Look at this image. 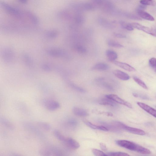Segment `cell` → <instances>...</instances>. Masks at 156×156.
<instances>
[{
    "instance_id": "f35d334b",
    "label": "cell",
    "mask_w": 156,
    "mask_h": 156,
    "mask_svg": "<svg viewBox=\"0 0 156 156\" xmlns=\"http://www.w3.org/2000/svg\"><path fill=\"white\" fill-rule=\"evenodd\" d=\"M100 148L103 151H107V149L105 144L103 143H100Z\"/></svg>"
},
{
    "instance_id": "52a82bcc",
    "label": "cell",
    "mask_w": 156,
    "mask_h": 156,
    "mask_svg": "<svg viewBox=\"0 0 156 156\" xmlns=\"http://www.w3.org/2000/svg\"><path fill=\"white\" fill-rule=\"evenodd\" d=\"M63 143L74 149H77L80 147L79 144L75 140L71 138L66 137Z\"/></svg>"
},
{
    "instance_id": "8992f818",
    "label": "cell",
    "mask_w": 156,
    "mask_h": 156,
    "mask_svg": "<svg viewBox=\"0 0 156 156\" xmlns=\"http://www.w3.org/2000/svg\"><path fill=\"white\" fill-rule=\"evenodd\" d=\"M121 128L131 133L140 135H145V132L143 130L130 127L122 123Z\"/></svg>"
},
{
    "instance_id": "44dd1931",
    "label": "cell",
    "mask_w": 156,
    "mask_h": 156,
    "mask_svg": "<svg viewBox=\"0 0 156 156\" xmlns=\"http://www.w3.org/2000/svg\"><path fill=\"white\" fill-rule=\"evenodd\" d=\"M133 79L135 81V82L136 83H137L140 86H141L145 89H148V88L147 86L145 83V82L143 81L141 79L138 78L135 76L133 77Z\"/></svg>"
},
{
    "instance_id": "74e56055",
    "label": "cell",
    "mask_w": 156,
    "mask_h": 156,
    "mask_svg": "<svg viewBox=\"0 0 156 156\" xmlns=\"http://www.w3.org/2000/svg\"><path fill=\"white\" fill-rule=\"evenodd\" d=\"M114 36L116 37L120 38H125L126 37V35L120 33H115L114 34Z\"/></svg>"
},
{
    "instance_id": "ba28073f",
    "label": "cell",
    "mask_w": 156,
    "mask_h": 156,
    "mask_svg": "<svg viewBox=\"0 0 156 156\" xmlns=\"http://www.w3.org/2000/svg\"><path fill=\"white\" fill-rule=\"evenodd\" d=\"M113 62L116 65L126 71L129 72H135L136 71L135 68L127 64L117 61Z\"/></svg>"
},
{
    "instance_id": "3957f363",
    "label": "cell",
    "mask_w": 156,
    "mask_h": 156,
    "mask_svg": "<svg viewBox=\"0 0 156 156\" xmlns=\"http://www.w3.org/2000/svg\"><path fill=\"white\" fill-rule=\"evenodd\" d=\"M131 24L134 28L142 31L143 32L153 37H156L155 29L144 26L137 23H131Z\"/></svg>"
},
{
    "instance_id": "d590c367",
    "label": "cell",
    "mask_w": 156,
    "mask_h": 156,
    "mask_svg": "<svg viewBox=\"0 0 156 156\" xmlns=\"http://www.w3.org/2000/svg\"><path fill=\"white\" fill-rule=\"evenodd\" d=\"M68 123L70 125L72 126H75L77 124V122L75 119H70L68 122Z\"/></svg>"
},
{
    "instance_id": "4dcf8cb0",
    "label": "cell",
    "mask_w": 156,
    "mask_h": 156,
    "mask_svg": "<svg viewBox=\"0 0 156 156\" xmlns=\"http://www.w3.org/2000/svg\"><path fill=\"white\" fill-rule=\"evenodd\" d=\"M84 122L86 125L89 128L99 130V126H96L89 121H85Z\"/></svg>"
},
{
    "instance_id": "7402d4cb",
    "label": "cell",
    "mask_w": 156,
    "mask_h": 156,
    "mask_svg": "<svg viewBox=\"0 0 156 156\" xmlns=\"http://www.w3.org/2000/svg\"><path fill=\"white\" fill-rule=\"evenodd\" d=\"M120 24L123 28L127 30L132 31L134 29V28L131 25V23L121 21L120 22Z\"/></svg>"
},
{
    "instance_id": "277c9868",
    "label": "cell",
    "mask_w": 156,
    "mask_h": 156,
    "mask_svg": "<svg viewBox=\"0 0 156 156\" xmlns=\"http://www.w3.org/2000/svg\"><path fill=\"white\" fill-rule=\"evenodd\" d=\"M106 97L112 100L115 102L123 105L130 108H132V106L131 104L129 102L121 99L116 95L109 94L107 95L106 96Z\"/></svg>"
},
{
    "instance_id": "1f68e13d",
    "label": "cell",
    "mask_w": 156,
    "mask_h": 156,
    "mask_svg": "<svg viewBox=\"0 0 156 156\" xmlns=\"http://www.w3.org/2000/svg\"><path fill=\"white\" fill-rule=\"evenodd\" d=\"M58 33L56 30H51L47 33V36L48 37L51 39L56 38L58 35Z\"/></svg>"
},
{
    "instance_id": "4fadbf2b",
    "label": "cell",
    "mask_w": 156,
    "mask_h": 156,
    "mask_svg": "<svg viewBox=\"0 0 156 156\" xmlns=\"http://www.w3.org/2000/svg\"><path fill=\"white\" fill-rule=\"evenodd\" d=\"M0 123L10 130L13 131L14 129V125L9 120L5 117L0 116Z\"/></svg>"
},
{
    "instance_id": "9c48e42d",
    "label": "cell",
    "mask_w": 156,
    "mask_h": 156,
    "mask_svg": "<svg viewBox=\"0 0 156 156\" xmlns=\"http://www.w3.org/2000/svg\"><path fill=\"white\" fill-rule=\"evenodd\" d=\"M137 104L138 106L144 110L154 117H156V113L155 110L154 109L148 105L142 103L138 102Z\"/></svg>"
},
{
    "instance_id": "ac0fdd59",
    "label": "cell",
    "mask_w": 156,
    "mask_h": 156,
    "mask_svg": "<svg viewBox=\"0 0 156 156\" xmlns=\"http://www.w3.org/2000/svg\"><path fill=\"white\" fill-rule=\"evenodd\" d=\"M100 104L104 105H108L112 107H116L117 104L114 102L106 97L101 100L99 102Z\"/></svg>"
},
{
    "instance_id": "6da1fadb",
    "label": "cell",
    "mask_w": 156,
    "mask_h": 156,
    "mask_svg": "<svg viewBox=\"0 0 156 156\" xmlns=\"http://www.w3.org/2000/svg\"><path fill=\"white\" fill-rule=\"evenodd\" d=\"M116 143L121 147L141 154H151V152L149 149L129 141L119 140L116 142Z\"/></svg>"
},
{
    "instance_id": "f546056e",
    "label": "cell",
    "mask_w": 156,
    "mask_h": 156,
    "mask_svg": "<svg viewBox=\"0 0 156 156\" xmlns=\"http://www.w3.org/2000/svg\"><path fill=\"white\" fill-rule=\"evenodd\" d=\"M93 153L95 156H107V154L104 153L103 151L100 150L93 149L92 150Z\"/></svg>"
},
{
    "instance_id": "e0dca14e",
    "label": "cell",
    "mask_w": 156,
    "mask_h": 156,
    "mask_svg": "<svg viewBox=\"0 0 156 156\" xmlns=\"http://www.w3.org/2000/svg\"><path fill=\"white\" fill-rule=\"evenodd\" d=\"M106 55L108 59L112 62L114 61L118 57L117 53L114 51L111 50H107Z\"/></svg>"
},
{
    "instance_id": "5b68a950",
    "label": "cell",
    "mask_w": 156,
    "mask_h": 156,
    "mask_svg": "<svg viewBox=\"0 0 156 156\" xmlns=\"http://www.w3.org/2000/svg\"><path fill=\"white\" fill-rule=\"evenodd\" d=\"M43 104L47 109L51 111H55L60 107L59 103L53 100H46L44 101Z\"/></svg>"
},
{
    "instance_id": "603a6c76",
    "label": "cell",
    "mask_w": 156,
    "mask_h": 156,
    "mask_svg": "<svg viewBox=\"0 0 156 156\" xmlns=\"http://www.w3.org/2000/svg\"><path fill=\"white\" fill-rule=\"evenodd\" d=\"M54 134L57 139L63 143L66 137L63 135H62V134L58 131H55L54 132Z\"/></svg>"
},
{
    "instance_id": "9a60e30c",
    "label": "cell",
    "mask_w": 156,
    "mask_h": 156,
    "mask_svg": "<svg viewBox=\"0 0 156 156\" xmlns=\"http://www.w3.org/2000/svg\"><path fill=\"white\" fill-rule=\"evenodd\" d=\"M72 111L74 114L79 116L86 117L88 115V113L86 110L77 107H74Z\"/></svg>"
},
{
    "instance_id": "d6986e66",
    "label": "cell",
    "mask_w": 156,
    "mask_h": 156,
    "mask_svg": "<svg viewBox=\"0 0 156 156\" xmlns=\"http://www.w3.org/2000/svg\"><path fill=\"white\" fill-rule=\"evenodd\" d=\"M26 15L30 20L33 23L37 24L39 22V20L37 17L33 13L30 11H27Z\"/></svg>"
},
{
    "instance_id": "8fae6325",
    "label": "cell",
    "mask_w": 156,
    "mask_h": 156,
    "mask_svg": "<svg viewBox=\"0 0 156 156\" xmlns=\"http://www.w3.org/2000/svg\"><path fill=\"white\" fill-rule=\"evenodd\" d=\"M48 54L50 56L56 57H59L64 55L65 52L60 49L53 48L49 49L47 51Z\"/></svg>"
},
{
    "instance_id": "ab89813d",
    "label": "cell",
    "mask_w": 156,
    "mask_h": 156,
    "mask_svg": "<svg viewBox=\"0 0 156 156\" xmlns=\"http://www.w3.org/2000/svg\"><path fill=\"white\" fill-rule=\"evenodd\" d=\"M21 3L23 4H26L27 3V0H18Z\"/></svg>"
},
{
    "instance_id": "d4e9b609",
    "label": "cell",
    "mask_w": 156,
    "mask_h": 156,
    "mask_svg": "<svg viewBox=\"0 0 156 156\" xmlns=\"http://www.w3.org/2000/svg\"><path fill=\"white\" fill-rule=\"evenodd\" d=\"M70 85L71 87L75 91L81 93L85 92V90L82 88L79 87L73 83H70Z\"/></svg>"
},
{
    "instance_id": "30bf717a",
    "label": "cell",
    "mask_w": 156,
    "mask_h": 156,
    "mask_svg": "<svg viewBox=\"0 0 156 156\" xmlns=\"http://www.w3.org/2000/svg\"><path fill=\"white\" fill-rule=\"evenodd\" d=\"M113 73L119 79L123 81H127L130 79V76L127 73L118 70H114Z\"/></svg>"
},
{
    "instance_id": "7c38bea8",
    "label": "cell",
    "mask_w": 156,
    "mask_h": 156,
    "mask_svg": "<svg viewBox=\"0 0 156 156\" xmlns=\"http://www.w3.org/2000/svg\"><path fill=\"white\" fill-rule=\"evenodd\" d=\"M2 56L4 59L6 61L10 62L13 59L14 53L12 50L7 49H5L2 53Z\"/></svg>"
},
{
    "instance_id": "484cf974",
    "label": "cell",
    "mask_w": 156,
    "mask_h": 156,
    "mask_svg": "<svg viewBox=\"0 0 156 156\" xmlns=\"http://www.w3.org/2000/svg\"><path fill=\"white\" fill-rule=\"evenodd\" d=\"M149 64L151 67L155 72L156 70V59L154 57L150 59L149 61Z\"/></svg>"
},
{
    "instance_id": "cb8c5ba5",
    "label": "cell",
    "mask_w": 156,
    "mask_h": 156,
    "mask_svg": "<svg viewBox=\"0 0 156 156\" xmlns=\"http://www.w3.org/2000/svg\"><path fill=\"white\" fill-rule=\"evenodd\" d=\"M140 3L144 5L154 6L155 5V2L154 0H141Z\"/></svg>"
},
{
    "instance_id": "e575fe53",
    "label": "cell",
    "mask_w": 156,
    "mask_h": 156,
    "mask_svg": "<svg viewBox=\"0 0 156 156\" xmlns=\"http://www.w3.org/2000/svg\"><path fill=\"white\" fill-rule=\"evenodd\" d=\"M133 96L136 97V98L140 97L141 98H142L144 100H148L149 99L148 97H147L146 96L142 95H139L138 94L136 93H133Z\"/></svg>"
},
{
    "instance_id": "8d00e7d4",
    "label": "cell",
    "mask_w": 156,
    "mask_h": 156,
    "mask_svg": "<svg viewBox=\"0 0 156 156\" xmlns=\"http://www.w3.org/2000/svg\"><path fill=\"white\" fill-rule=\"evenodd\" d=\"M42 68L46 72L50 71L51 70V67H50L49 65L47 64L43 65Z\"/></svg>"
},
{
    "instance_id": "ffe728a7",
    "label": "cell",
    "mask_w": 156,
    "mask_h": 156,
    "mask_svg": "<svg viewBox=\"0 0 156 156\" xmlns=\"http://www.w3.org/2000/svg\"><path fill=\"white\" fill-rule=\"evenodd\" d=\"M107 44L109 46L115 48H121L123 47L119 43L112 40H108L107 41Z\"/></svg>"
},
{
    "instance_id": "7a4b0ae2",
    "label": "cell",
    "mask_w": 156,
    "mask_h": 156,
    "mask_svg": "<svg viewBox=\"0 0 156 156\" xmlns=\"http://www.w3.org/2000/svg\"><path fill=\"white\" fill-rule=\"evenodd\" d=\"M0 6L9 14L16 17H19L20 15V13L17 9L4 1H0Z\"/></svg>"
},
{
    "instance_id": "4316f807",
    "label": "cell",
    "mask_w": 156,
    "mask_h": 156,
    "mask_svg": "<svg viewBox=\"0 0 156 156\" xmlns=\"http://www.w3.org/2000/svg\"><path fill=\"white\" fill-rule=\"evenodd\" d=\"M75 22L79 24H81L84 23V18L83 16L81 14L77 15L75 18Z\"/></svg>"
},
{
    "instance_id": "2e32d148",
    "label": "cell",
    "mask_w": 156,
    "mask_h": 156,
    "mask_svg": "<svg viewBox=\"0 0 156 156\" xmlns=\"http://www.w3.org/2000/svg\"><path fill=\"white\" fill-rule=\"evenodd\" d=\"M109 68V65L104 63H99L94 66L92 68L93 70L103 71L108 70Z\"/></svg>"
},
{
    "instance_id": "5bb4252c",
    "label": "cell",
    "mask_w": 156,
    "mask_h": 156,
    "mask_svg": "<svg viewBox=\"0 0 156 156\" xmlns=\"http://www.w3.org/2000/svg\"><path fill=\"white\" fill-rule=\"evenodd\" d=\"M137 12L139 16L142 18L151 21L154 20V18L152 16L142 10L138 9Z\"/></svg>"
},
{
    "instance_id": "836d02e7",
    "label": "cell",
    "mask_w": 156,
    "mask_h": 156,
    "mask_svg": "<svg viewBox=\"0 0 156 156\" xmlns=\"http://www.w3.org/2000/svg\"><path fill=\"white\" fill-rule=\"evenodd\" d=\"M24 60L25 63L28 66H31L32 64V59L27 55H26L24 56Z\"/></svg>"
},
{
    "instance_id": "83f0119b",
    "label": "cell",
    "mask_w": 156,
    "mask_h": 156,
    "mask_svg": "<svg viewBox=\"0 0 156 156\" xmlns=\"http://www.w3.org/2000/svg\"><path fill=\"white\" fill-rule=\"evenodd\" d=\"M110 156H129L128 154L121 152H110L107 154Z\"/></svg>"
},
{
    "instance_id": "d6a6232c",
    "label": "cell",
    "mask_w": 156,
    "mask_h": 156,
    "mask_svg": "<svg viewBox=\"0 0 156 156\" xmlns=\"http://www.w3.org/2000/svg\"><path fill=\"white\" fill-rule=\"evenodd\" d=\"M40 126L46 131H48L50 129V126L49 124L44 122H40L39 123Z\"/></svg>"
},
{
    "instance_id": "f1b7e54d",
    "label": "cell",
    "mask_w": 156,
    "mask_h": 156,
    "mask_svg": "<svg viewBox=\"0 0 156 156\" xmlns=\"http://www.w3.org/2000/svg\"><path fill=\"white\" fill-rule=\"evenodd\" d=\"M76 51L78 53L84 54L87 52V50L84 47L80 45H77L74 48Z\"/></svg>"
}]
</instances>
